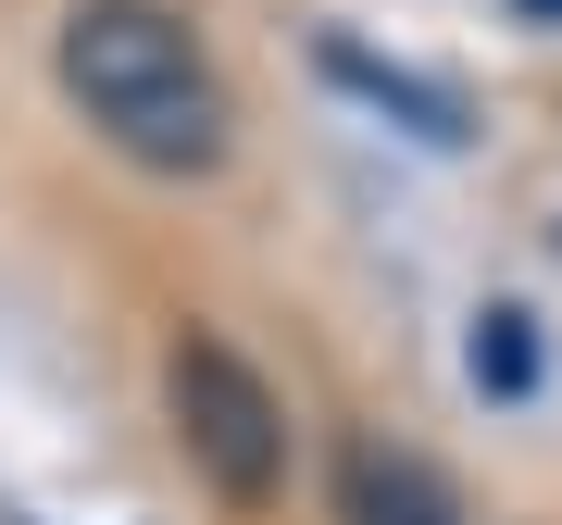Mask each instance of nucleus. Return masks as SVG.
<instances>
[{
  "mask_svg": "<svg viewBox=\"0 0 562 525\" xmlns=\"http://www.w3.org/2000/svg\"><path fill=\"white\" fill-rule=\"evenodd\" d=\"M338 525H462V501H450V476L425 463V450L362 438L338 463Z\"/></svg>",
  "mask_w": 562,
  "mask_h": 525,
  "instance_id": "obj_3",
  "label": "nucleus"
},
{
  "mask_svg": "<svg viewBox=\"0 0 562 525\" xmlns=\"http://www.w3.org/2000/svg\"><path fill=\"white\" fill-rule=\"evenodd\" d=\"M325 76L362 88V101H387V113H413V138H462L450 88H425V76H401V63H375V51H350V38H325Z\"/></svg>",
  "mask_w": 562,
  "mask_h": 525,
  "instance_id": "obj_4",
  "label": "nucleus"
},
{
  "mask_svg": "<svg viewBox=\"0 0 562 525\" xmlns=\"http://www.w3.org/2000/svg\"><path fill=\"white\" fill-rule=\"evenodd\" d=\"M525 13H538V25H562V0H525Z\"/></svg>",
  "mask_w": 562,
  "mask_h": 525,
  "instance_id": "obj_6",
  "label": "nucleus"
},
{
  "mask_svg": "<svg viewBox=\"0 0 562 525\" xmlns=\"http://www.w3.org/2000/svg\"><path fill=\"white\" fill-rule=\"evenodd\" d=\"M63 88H76V113L101 125L125 163H150V176H201L225 150V88L201 38H188L162 0H76L63 13Z\"/></svg>",
  "mask_w": 562,
  "mask_h": 525,
  "instance_id": "obj_1",
  "label": "nucleus"
},
{
  "mask_svg": "<svg viewBox=\"0 0 562 525\" xmlns=\"http://www.w3.org/2000/svg\"><path fill=\"white\" fill-rule=\"evenodd\" d=\"M176 438H188V463H201L225 501H276V476H288V413H276V388H262L225 338L176 350Z\"/></svg>",
  "mask_w": 562,
  "mask_h": 525,
  "instance_id": "obj_2",
  "label": "nucleus"
},
{
  "mask_svg": "<svg viewBox=\"0 0 562 525\" xmlns=\"http://www.w3.org/2000/svg\"><path fill=\"white\" fill-rule=\"evenodd\" d=\"M462 364H475V388L487 401H525V388H538V313H475V350H462Z\"/></svg>",
  "mask_w": 562,
  "mask_h": 525,
  "instance_id": "obj_5",
  "label": "nucleus"
}]
</instances>
